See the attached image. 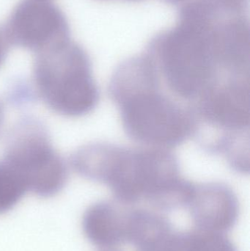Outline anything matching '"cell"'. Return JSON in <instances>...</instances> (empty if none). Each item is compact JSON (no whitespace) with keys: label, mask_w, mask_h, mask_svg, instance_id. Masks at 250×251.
Here are the masks:
<instances>
[{"label":"cell","mask_w":250,"mask_h":251,"mask_svg":"<svg viewBox=\"0 0 250 251\" xmlns=\"http://www.w3.org/2000/svg\"><path fill=\"white\" fill-rule=\"evenodd\" d=\"M127 212L107 201L90 206L82 219V228L88 240L104 250H113L126 243Z\"/></svg>","instance_id":"obj_9"},{"label":"cell","mask_w":250,"mask_h":251,"mask_svg":"<svg viewBox=\"0 0 250 251\" xmlns=\"http://www.w3.org/2000/svg\"><path fill=\"white\" fill-rule=\"evenodd\" d=\"M28 191L23 177L2 160L0 162V215L13 209Z\"/></svg>","instance_id":"obj_13"},{"label":"cell","mask_w":250,"mask_h":251,"mask_svg":"<svg viewBox=\"0 0 250 251\" xmlns=\"http://www.w3.org/2000/svg\"><path fill=\"white\" fill-rule=\"evenodd\" d=\"M173 231L171 223L160 214L146 209H128L126 243L137 251L151 249Z\"/></svg>","instance_id":"obj_11"},{"label":"cell","mask_w":250,"mask_h":251,"mask_svg":"<svg viewBox=\"0 0 250 251\" xmlns=\"http://www.w3.org/2000/svg\"><path fill=\"white\" fill-rule=\"evenodd\" d=\"M4 107H3L2 104L0 103V130H1V127H2L3 123H4Z\"/></svg>","instance_id":"obj_18"},{"label":"cell","mask_w":250,"mask_h":251,"mask_svg":"<svg viewBox=\"0 0 250 251\" xmlns=\"http://www.w3.org/2000/svg\"><path fill=\"white\" fill-rule=\"evenodd\" d=\"M43 1H49V0H43Z\"/></svg>","instance_id":"obj_20"},{"label":"cell","mask_w":250,"mask_h":251,"mask_svg":"<svg viewBox=\"0 0 250 251\" xmlns=\"http://www.w3.org/2000/svg\"><path fill=\"white\" fill-rule=\"evenodd\" d=\"M10 46V44L7 39V35H6L4 28L0 26V66H1L7 57Z\"/></svg>","instance_id":"obj_15"},{"label":"cell","mask_w":250,"mask_h":251,"mask_svg":"<svg viewBox=\"0 0 250 251\" xmlns=\"http://www.w3.org/2000/svg\"><path fill=\"white\" fill-rule=\"evenodd\" d=\"M8 97L12 104L21 106L32 102L38 97L35 88L25 80H19L12 85Z\"/></svg>","instance_id":"obj_14"},{"label":"cell","mask_w":250,"mask_h":251,"mask_svg":"<svg viewBox=\"0 0 250 251\" xmlns=\"http://www.w3.org/2000/svg\"><path fill=\"white\" fill-rule=\"evenodd\" d=\"M159 88V75L149 54L136 56L120 63L109 85L110 98L116 104L131 97Z\"/></svg>","instance_id":"obj_10"},{"label":"cell","mask_w":250,"mask_h":251,"mask_svg":"<svg viewBox=\"0 0 250 251\" xmlns=\"http://www.w3.org/2000/svg\"><path fill=\"white\" fill-rule=\"evenodd\" d=\"M180 251H238L223 233L203 230L179 232Z\"/></svg>","instance_id":"obj_12"},{"label":"cell","mask_w":250,"mask_h":251,"mask_svg":"<svg viewBox=\"0 0 250 251\" xmlns=\"http://www.w3.org/2000/svg\"><path fill=\"white\" fill-rule=\"evenodd\" d=\"M224 14L204 0L183 4L174 27L155 37L147 54L175 95L197 101L220 79L215 26Z\"/></svg>","instance_id":"obj_2"},{"label":"cell","mask_w":250,"mask_h":251,"mask_svg":"<svg viewBox=\"0 0 250 251\" xmlns=\"http://www.w3.org/2000/svg\"><path fill=\"white\" fill-rule=\"evenodd\" d=\"M187 207L197 229L203 231L225 234L234 227L239 218L237 196L222 183L195 184Z\"/></svg>","instance_id":"obj_8"},{"label":"cell","mask_w":250,"mask_h":251,"mask_svg":"<svg viewBox=\"0 0 250 251\" xmlns=\"http://www.w3.org/2000/svg\"><path fill=\"white\" fill-rule=\"evenodd\" d=\"M1 160L23 177L28 191L39 197L55 196L68 178L67 164L53 147L47 127L32 116L22 118L12 127Z\"/></svg>","instance_id":"obj_4"},{"label":"cell","mask_w":250,"mask_h":251,"mask_svg":"<svg viewBox=\"0 0 250 251\" xmlns=\"http://www.w3.org/2000/svg\"><path fill=\"white\" fill-rule=\"evenodd\" d=\"M117 106L123 130L136 143L168 150L196 133L193 110L182 107L159 88L136 94Z\"/></svg>","instance_id":"obj_5"},{"label":"cell","mask_w":250,"mask_h":251,"mask_svg":"<svg viewBox=\"0 0 250 251\" xmlns=\"http://www.w3.org/2000/svg\"><path fill=\"white\" fill-rule=\"evenodd\" d=\"M249 79L231 76L225 81L220 79L197 100L196 107L192 108L197 124L209 126L218 137L221 133L211 153L219 154L233 140L250 135Z\"/></svg>","instance_id":"obj_6"},{"label":"cell","mask_w":250,"mask_h":251,"mask_svg":"<svg viewBox=\"0 0 250 251\" xmlns=\"http://www.w3.org/2000/svg\"><path fill=\"white\" fill-rule=\"evenodd\" d=\"M132 1H135V0H132ZM136 1H138V0H136Z\"/></svg>","instance_id":"obj_21"},{"label":"cell","mask_w":250,"mask_h":251,"mask_svg":"<svg viewBox=\"0 0 250 251\" xmlns=\"http://www.w3.org/2000/svg\"><path fill=\"white\" fill-rule=\"evenodd\" d=\"M4 28L10 46L35 53L70 39L64 13L49 1L23 0L13 9Z\"/></svg>","instance_id":"obj_7"},{"label":"cell","mask_w":250,"mask_h":251,"mask_svg":"<svg viewBox=\"0 0 250 251\" xmlns=\"http://www.w3.org/2000/svg\"><path fill=\"white\" fill-rule=\"evenodd\" d=\"M165 1L170 3V4H182V5H183V4H186V3L189 2L192 0H165Z\"/></svg>","instance_id":"obj_17"},{"label":"cell","mask_w":250,"mask_h":251,"mask_svg":"<svg viewBox=\"0 0 250 251\" xmlns=\"http://www.w3.org/2000/svg\"><path fill=\"white\" fill-rule=\"evenodd\" d=\"M70 164L81 176L107 185L122 205L143 200L157 206L183 178L177 157L167 149L158 148L90 143L71 155Z\"/></svg>","instance_id":"obj_1"},{"label":"cell","mask_w":250,"mask_h":251,"mask_svg":"<svg viewBox=\"0 0 250 251\" xmlns=\"http://www.w3.org/2000/svg\"><path fill=\"white\" fill-rule=\"evenodd\" d=\"M33 79L37 95L51 110L67 117L92 112L100 99L87 51L70 39L36 53Z\"/></svg>","instance_id":"obj_3"},{"label":"cell","mask_w":250,"mask_h":251,"mask_svg":"<svg viewBox=\"0 0 250 251\" xmlns=\"http://www.w3.org/2000/svg\"><path fill=\"white\" fill-rule=\"evenodd\" d=\"M104 251H115L113 250H104Z\"/></svg>","instance_id":"obj_19"},{"label":"cell","mask_w":250,"mask_h":251,"mask_svg":"<svg viewBox=\"0 0 250 251\" xmlns=\"http://www.w3.org/2000/svg\"><path fill=\"white\" fill-rule=\"evenodd\" d=\"M210 1H213L217 4L226 6V7H234L242 4L247 0H210Z\"/></svg>","instance_id":"obj_16"}]
</instances>
